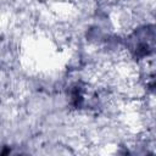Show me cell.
I'll return each instance as SVG.
<instances>
[{"label":"cell","instance_id":"cell-1","mask_svg":"<svg viewBox=\"0 0 156 156\" xmlns=\"http://www.w3.org/2000/svg\"><path fill=\"white\" fill-rule=\"evenodd\" d=\"M127 50L135 60H143L152 55L155 49V30L152 24H145L135 28L126 38Z\"/></svg>","mask_w":156,"mask_h":156}]
</instances>
